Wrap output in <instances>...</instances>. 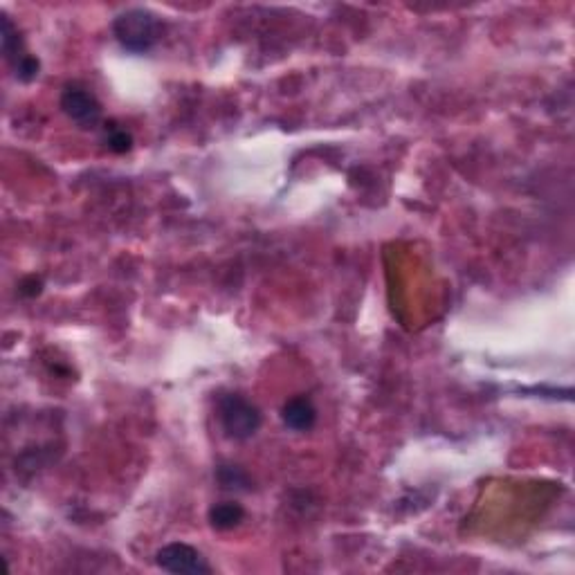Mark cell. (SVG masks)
Returning <instances> with one entry per match:
<instances>
[{"instance_id": "cell-1", "label": "cell", "mask_w": 575, "mask_h": 575, "mask_svg": "<svg viewBox=\"0 0 575 575\" xmlns=\"http://www.w3.org/2000/svg\"><path fill=\"white\" fill-rule=\"evenodd\" d=\"M113 34L124 50L144 54L158 43L160 23L146 9H126V12L115 18Z\"/></svg>"}, {"instance_id": "cell-2", "label": "cell", "mask_w": 575, "mask_h": 575, "mask_svg": "<svg viewBox=\"0 0 575 575\" xmlns=\"http://www.w3.org/2000/svg\"><path fill=\"white\" fill-rule=\"evenodd\" d=\"M218 421L234 441H248L261 427V412L239 394H227L218 400Z\"/></svg>"}, {"instance_id": "cell-3", "label": "cell", "mask_w": 575, "mask_h": 575, "mask_svg": "<svg viewBox=\"0 0 575 575\" xmlns=\"http://www.w3.org/2000/svg\"><path fill=\"white\" fill-rule=\"evenodd\" d=\"M155 562H158V567L162 571L176 573V575H207V573H212V567H209L203 555H200L194 546L180 544V542L162 546L158 555H155Z\"/></svg>"}, {"instance_id": "cell-4", "label": "cell", "mask_w": 575, "mask_h": 575, "mask_svg": "<svg viewBox=\"0 0 575 575\" xmlns=\"http://www.w3.org/2000/svg\"><path fill=\"white\" fill-rule=\"evenodd\" d=\"M61 108L81 129H93L102 120V104L86 88L68 86L61 95Z\"/></svg>"}, {"instance_id": "cell-5", "label": "cell", "mask_w": 575, "mask_h": 575, "mask_svg": "<svg viewBox=\"0 0 575 575\" xmlns=\"http://www.w3.org/2000/svg\"><path fill=\"white\" fill-rule=\"evenodd\" d=\"M3 54L9 61V66L14 68L16 77L25 81V84H30V81L39 75V61L30 57V54H25L21 36H18V30L7 16H3Z\"/></svg>"}, {"instance_id": "cell-6", "label": "cell", "mask_w": 575, "mask_h": 575, "mask_svg": "<svg viewBox=\"0 0 575 575\" xmlns=\"http://www.w3.org/2000/svg\"><path fill=\"white\" fill-rule=\"evenodd\" d=\"M281 418H284V423L290 427V430L308 432L317 421V409L313 407V403H310L308 398L299 396V398L288 400V403L284 405V412H281Z\"/></svg>"}, {"instance_id": "cell-7", "label": "cell", "mask_w": 575, "mask_h": 575, "mask_svg": "<svg viewBox=\"0 0 575 575\" xmlns=\"http://www.w3.org/2000/svg\"><path fill=\"white\" fill-rule=\"evenodd\" d=\"M245 517V510L239 504H232V501H225V504H218L209 510V522L218 531H230V528L239 526Z\"/></svg>"}, {"instance_id": "cell-8", "label": "cell", "mask_w": 575, "mask_h": 575, "mask_svg": "<svg viewBox=\"0 0 575 575\" xmlns=\"http://www.w3.org/2000/svg\"><path fill=\"white\" fill-rule=\"evenodd\" d=\"M218 481L225 490H248L250 488V479L241 468L236 465H221L218 468Z\"/></svg>"}, {"instance_id": "cell-9", "label": "cell", "mask_w": 575, "mask_h": 575, "mask_svg": "<svg viewBox=\"0 0 575 575\" xmlns=\"http://www.w3.org/2000/svg\"><path fill=\"white\" fill-rule=\"evenodd\" d=\"M106 142H108V149L115 153H126V151H131V146H133L131 133H126L124 129H120V126H115V124H111L106 129Z\"/></svg>"}]
</instances>
